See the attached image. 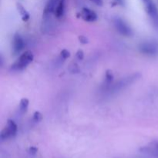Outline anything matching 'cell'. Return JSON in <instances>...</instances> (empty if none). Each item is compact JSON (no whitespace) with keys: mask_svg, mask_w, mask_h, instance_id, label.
<instances>
[{"mask_svg":"<svg viewBox=\"0 0 158 158\" xmlns=\"http://www.w3.org/2000/svg\"><path fill=\"white\" fill-rule=\"evenodd\" d=\"M139 50L143 55L154 56L158 54V43L154 41L143 42L139 45Z\"/></svg>","mask_w":158,"mask_h":158,"instance_id":"cell-4","label":"cell"},{"mask_svg":"<svg viewBox=\"0 0 158 158\" xmlns=\"http://www.w3.org/2000/svg\"><path fill=\"white\" fill-rule=\"evenodd\" d=\"M80 17L84 21L89 22V23H94V22L97 21V18H98L97 13L89 8L82 9L81 12H80Z\"/></svg>","mask_w":158,"mask_h":158,"instance_id":"cell-7","label":"cell"},{"mask_svg":"<svg viewBox=\"0 0 158 158\" xmlns=\"http://www.w3.org/2000/svg\"><path fill=\"white\" fill-rule=\"evenodd\" d=\"M37 148H35V147H31L30 148H29V152H30V154H35V153L37 152Z\"/></svg>","mask_w":158,"mask_h":158,"instance_id":"cell-20","label":"cell"},{"mask_svg":"<svg viewBox=\"0 0 158 158\" xmlns=\"http://www.w3.org/2000/svg\"><path fill=\"white\" fill-rule=\"evenodd\" d=\"M140 77H141V74L139 73H133L131 75L127 76V77H123V78L120 79L116 83L112 84L113 86H110L109 91L111 94L119 92V91L124 89L125 88H127V86H131V84L135 83Z\"/></svg>","mask_w":158,"mask_h":158,"instance_id":"cell-1","label":"cell"},{"mask_svg":"<svg viewBox=\"0 0 158 158\" xmlns=\"http://www.w3.org/2000/svg\"><path fill=\"white\" fill-rule=\"evenodd\" d=\"M17 130L18 127L15 122L12 120H8L6 126L0 133V140L5 141L15 137L17 133Z\"/></svg>","mask_w":158,"mask_h":158,"instance_id":"cell-5","label":"cell"},{"mask_svg":"<svg viewBox=\"0 0 158 158\" xmlns=\"http://www.w3.org/2000/svg\"><path fill=\"white\" fill-rule=\"evenodd\" d=\"M114 74L110 70H107L106 72V77H105V81H106V84L107 86H110L113 84V81H114Z\"/></svg>","mask_w":158,"mask_h":158,"instance_id":"cell-14","label":"cell"},{"mask_svg":"<svg viewBox=\"0 0 158 158\" xmlns=\"http://www.w3.org/2000/svg\"><path fill=\"white\" fill-rule=\"evenodd\" d=\"M116 2H117V3H119V4H123V0H115Z\"/></svg>","mask_w":158,"mask_h":158,"instance_id":"cell-21","label":"cell"},{"mask_svg":"<svg viewBox=\"0 0 158 158\" xmlns=\"http://www.w3.org/2000/svg\"><path fill=\"white\" fill-rule=\"evenodd\" d=\"M42 118H43V116H42V114H40V112L36 111V112L34 113V114H33V121L34 122H35V123H37V122H40V120H42Z\"/></svg>","mask_w":158,"mask_h":158,"instance_id":"cell-15","label":"cell"},{"mask_svg":"<svg viewBox=\"0 0 158 158\" xmlns=\"http://www.w3.org/2000/svg\"><path fill=\"white\" fill-rule=\"evenodd\" d=\"M65 9H66V0H60L54 12L55 16L56 18H61L64 15Z\"/></svg>","mask_w":158,"mask_h":158,"instance_id":"cell-11","label":"cell"},{"mask_svg":"<svg viewBox=\"0 0 158 158\" xmlns=\"http://www.w3.org/2000/svg\"><path fill=\"white\" fill-rule=\"evenodd\" d=\"M89 1L92 2L93 3H94V4L98 6H102L103 4V0H89Z\"/></svg>","mask_w":158,"mask_h":158,"instance_id":"cell-18","label":"cell"},{"mask_svg":"<svg viewBox=\"0 0 158 158\" xmlns=\"http://www.w3.org/2000/svg\"><path fill=\"white\" fill-rule=\"evenodd\" d=\"M59 1L60 0H48L46 6L44 8V12H43L44 15H48L52 13H54L56 8L57 5H58Z\"/></svg>","mask_w":158,"mask_h":158,"instance_id":"cell-10","label":"cell"},{"mask_svg":"<svg viewBox=\"0 0 158 158\" xmlns=\"http://www.w3.org/2000/svg\"><path fill=\"white\" fill-rule=\"evenodd\" d=\"M83 56H84V53H83V52L82 50H79L77 52V57L78 60H82L83 59Z\"/></svg>","mask_w":158,"mask_h":158,"instance_id":"cell-17","label":"cell"},{"mask_svg":"<svg viewBox=\"0 0 158 158\" xmlns=\"http://www.w3.org/2000/svg\"><path fill=\"white\" fill-rule=\"evenodd\" d=\"M33 54L31 51H26L23 54L19 56L16 61L12 65V70L13 71H21L26 69L33 60Z\"/></svg>","mask_w":158,"mask_h":158,"instance_id":"cell-2","label":"cell"},{"mask_svg":"<svg viewBox=\"0 0 158 158\" xmlns=\"http://www.w3.org/2000/svg\"><path fill=\"white\" fill-rule=\"evenodd\" d=\"M144 6L146 12L149 15L151 23L158 30V8L154 0H141Z\"/></svg>","mask_w":158,"mask_h":158,"instance_id":"cell-3","label":"cell"},{"mask_svg":"<svg viewBox=\"0 0 158 158\" xmlns=\"http://www.w3.org/2000/svg\"><path fill=\"white\" fill-rule=\"evenodd\" d=\"M25 46V41L20 34H15L12 41V50L15 54H18L23 49Z\"/></svg>","mask_w":158,"mask_h":158,"instance_id":"cell-8","label":"cell"},{"mask_svg":"<svg viewBox=\"0 0 158 158\" xmlns=\"http://www.w3.org/2000/svg\"><path fill=\"white\" fill-rule=\"evenodd\" d=\"M140 151L144 154L158 157V140H154L147 146L143 147L140 148Z\"/></svg>","mask_w":158,"mask_h":158,"instance_id":"cell-9","label":"cell"},{"mask_svg":"<svg viewBox=\"0 0 158 158\" xmlns=\"http://www.w3.org/2000/svg\"><path fill=\"white\" fill-rule=\"evenodd\" d=\"M114 24L117 32L121 34L122 35L130 37L134 35V32H133V29H131V26L121 18L116 17L114 19Z\"/></svg>","mask_w":158,"mask_h":158,"instance_id":"cell-6","label":"cell"},{"mask_svg":"<svg viewBox=\"0 0 158 158\" xmlns=\"http://www.w3.org/2000/svg\"><path fill=\"white\" fill-rule=\"evenodd\" d=\"M60 54H61V56L63 57L64 60H66V59L69 58V57L70 56V52H69L67 49H63V50L61 51V53Z\"/></svg>","mask_w":158,"mask_h":158,"instance_id":"cell-16","label":"cell"},{"mask_svg":"<svg viewBox=\"0 0 158 158\" xmlns=\"http://www.w3.org/2000/svg\"><path fill=\"white\" fill-rule=\"evenodd\" d=\"M79 40H80V41L82 43H83V44H86V43H88L87 39L85 36H83V35H80V36L79 37Z\"/></svg>","mask_w":158,"mask_h":158,"instance_id":"cell-19","label":"cell"},{"mask_svg":"<svg viewBox=\"0 0 158 158\" xmlns=\"http://www.w3.org/2000/svg\"><path fill=\"white\" fill-rule=\"evenodd\" d=\"M17 9H18V11H19V12L20 13V15H21L23 21L26 22L27 20L29 19L30 15H29V12H28L25 9V8L23 7L21 4H19H19H17Z\"/></svg>","mask_w":158,"mask_h":158,"instance_id":"cell-12","label":"cell"},{"mask_svg":"<svg viewBox=\"0 0 158 158\" xmlns=\"http://www.w3.org/2000/svg\"><path fill=\"white\" fill-rule=\"evenodd\" d=\"M29 100L26 98H23L20 100L19 103V112L24 114L27 111L28 106H29Z\"/></svg>","mask_w":158,"mask_h":158,"instance_id":"cell-13","label":"cell"}]
</instances>
